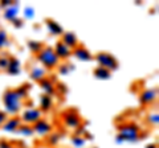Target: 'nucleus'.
Masks as SVG:
<instances>
[{
  "label": "nucleus",
  "mask_w": 159,
  "mask_h": 148,
  "mask_svg": "<svg viewBox=\"0 0 159 148\" xmlns=\"http://www.w3.org/2000/svg\"><path fill=\"white\" fill-rule=\"evenodd\" d=\"M62 122L65 127L74 128V130H77L80 126H82V118L76 110H66L62 114Z\"/></svg>",
  "instance_id": "nucleus-6"
},
{
  "label": "nucleus",
  "mask_w": 159,
  "mask_h": 148,
  "mask_svg": "<svg viewBox=\"0 0 159 148\" xmlns=\"http://www.w3.org/2000/svg\"><path fill=\"white\" fill-rule=\"evenodd\" d=\"M23 15H24V19H25V20H32L34 17V15H36V12H34V8L32 6H27L24 8Z\"/></svg>",
  "instance_id": "nucleus-27"
},
{
  "label": "nucleus",
  "mask_w": 159,
  "mask_h": 148,
  "mask_svg": "<svg viewBox=\"0 0 159 148\" xmlns=\"http://www.w3.org/2000/svg\"><path fill=\"white\" fill-rule=\"evenodd\" d=\"M32 128L34 134H37L39 136H48L49 134L53 132V127L51 124V122H48L47 119H43V118L39 122L34 123Z\"/></svg>",
  "instance_id": "nucleus-8"
},
{
  "label": "nucleus",
  "mask_w": 159,
  "mask_h": 148,
  "mask_svg": "<svg viewBox=\"0 0 159 148\" xmlns=\"http://www.w3.org/2000/svg\"><path fill=\"white\" fill-rule=\"evenodd\" d=\"M53 107V97H49V95H45L43 94L40 97V110L41 112H48L51 111Z\"/></svg>",
  "instance_id": "nucleus-18"
},
{
  "label": "nucleus",
  "mask_w": 159,
  "mask_h": 148,
  "mask_svg": "<svg viewBox=\"0 0 159 148\" xmlns=\"http://www.w3.org/2000/svg\"><path fill=\"white\" fill-rule=\"evenodd\" d=\"M58 69V73L61 74V76H68L69 73H70L72 70H74V66L72 65V63H61V65L57 66Z\"/></svg>",
  "instance_id": "nucleus-26"
},
{
  "label": "nucleus",
  "mask_w": 159,
  "mask_h": 148,
  "mask_svg": "<svg viewBox=\"0 0 159 148\" xmlns=\"http://www.w3.org/2000/svg\"><path fill=\"white\" fill-rule=\"evenodd\" d=\"M23 123L20 120L19 116H12V118H8L6 120V123L2 126V130L4 132H8V134H13V132L17 131V128L21 126Z\"/></svg>",
  "instance_id": "nucleus-10"
},
{
  "label": "nucleus",
  "mask_w": 159,
  "mask_h": 148,
  "mask_svg": "<svg viewBox=\"0 0 159 148\" xmlns=\"http://www.w3.org/2000/svg\"><path fill=\"white\" fill-rule=\"evenodd\" d=\"M9 60H11V57L7 56V54H2V56H0V72L7 70V67L9 65Z\"/></svg>",
  "instance_id": "nucleus-28"
},
{
  "label": "nucleus",
  "mask_w": 159,
  "mask_h": 148,
  "mask_svg": "<svg viewBox=\"0 0 159 148\" xmlns=\"http://www.w3.org/2000/svg\"><path fill=\"white\" fill-rule=\"evenodd\" d=\"M13 3H15V2H12V0H2V2H0V7L6 9V8H8V7H11Z\"/></svg>",
  "instance_id": "nucleus-32"
},
{
  "label": "nucleus",
  "mask_w": 159,
  "mask_h": 148,
  "mask_svg": "<svg viewBox=\"0 0 159 148\" xmlns=\"http://www.w3.org/2000/svg\"><path fill=\"white\" fill-rule=\"evenodd\" d=\"M9 76H19L20 73H21V62H20L19 58L16 57H11V60H9V65L6 70Z\"/></svg>",
  "instance_id": "nucleus-17"
},
{
  "label": "nucleus",
  "mask_w": 159,
  "mask_h": 148,
  "mask_svg": "<svg viewBox=\"0 0 159 148\" xmlns=\"http://www.w3.org/2000/svg\"><path fill=\"white\" fill-rule=\"evenodd\" d=\"M70 143L74 148H84L86 144V139L82 136H77V135H73L70 137Z\"/></svg>",
  "instance_id": "nucleus-22"
},
{
  "label": "nucleus",
  "mask_w": 159,
  "mask_h": 148,
  "mask_svg": "<svg viewBox=\"0 0 159 148\" xmlns=\"http://www.w3.org/2000/svg\"><path fill=\"white\" fill-rule=\"evenodd\" d=\"M72 56H74L78 61H81V62H88V61L93 60L92 53L89 52L84 45H78L76 49H73V50H72Z\"/></svg>",
  "instance_id": "nucleus-9"
},
{
  "label": "nucleus",
  "mask_w": 159,
  "mask_h": 148,
  "mask_svg": "<svg viewBox=\"0 0 159 148\" xmlns=\"http://www.w3.org/2000/svg\"><path fill=\"white\" fill-rule=\"evenodd\" d=\"M36 60L41 63L43 67H45L47 70H52V69H56L60 65V60L56 56L53 48L51 46H44L41 50L36 54Z\"/></svg>",
  "instance_id": "nucleus-3"
},
{
  "label": "nucleus",
  "mask_w": 159,
  "mask_h": 148,
  "mask_svg": "<svg viewBox=\"0 0 159 148\" xmlns=\"http://www.w3.org/2000/svg\"><path fill=\"white\" fill-rule=\"evenodd\" d=\"M145 148H158V146H157V143H151V144H147Z\"/></svg>",
  "instance_id": "nucleus-35"
},
{
  "label": "nucleus",
  "mask_w": 159,
  "mask_h": 148,
  "mask_svg": "<svg viewBox=\"0 0 159 148\" xmlns=\"http://www.w3.org/2000/svg\"><path fill=\"white\" fill-rule=\"evenodd\" d=\"M141 128L137 126L135 123L127 122L123 123L118 127V134L116 136V143L117 144H122V143H134L138 141L141 137Z\"/></svg>",
  "instance_id": "nucleus-1"
},
{
  "label": "nucleus",
  "mask_w": 159,
  "mask_h": 148,
  "mask_svg": "<svg viewBox=\"0 0 159 148\" xmlns=\"http://www.w3.org/2000/svg\"><path fill=\"white\" fill-rule=\"evenodd\" d=\"M41 148H48V147H41Z\"/></svg>",
  "instance_id": "nucleus-36"
},
{
  "label": "nucleus",
  "mask_w": 159,
  "mask_h": 148,
  "mask_svg": "<svg viewBox=\"0 0 159 148\" xmlns=\"http://www.w3.org/2000/svg\"><path fill=\"white\" fill-rule=\"evenodd\" d=\"M27 46H28L29 50H31L32 53H34V54H37V53L44 48L43 42H41V41H37V40H31V41H28V42H27Z\"/></svg>",
  "instance_id": "nucleus-20"
},
{
  "label": "nucleus",
  "mask_w": 159,
  "mask_h": 148,
  "mask_svg": "<svg viewBox=\"0 0 159 148\" xmlns=\"http://www.w3.org/2000/svg\"><path fill=\"white\" fill-rule=\"evenodd\" d=\"M39 83H40V87H41V90H43V93L45 95H49V97L54 95V93H56V85L53 83L52 80H49V78L47 77L45 80H43L41 82H39Z\"/></svg>",
  "instance_id": "nucleus-16"
},
{
  "label": "nucleus",
  "mask_w": 159,
  "mask_h": 148,
  "mask_svg": "<svg viewBox=\"0 0 159 148\" xmlns=\"http://www.w3.org/2000/svg\"><path fill=\"white\" fill-rule=\"evenodd\" d=\"M93 58L97 61L98 66L105 67V69H107V70H110V72L117 70V69L119 67L118 60L113 56V54L107 53V52H98Z\"/></svg>",
  "instance_id": "nucleus-4"
},
{
  "label": "nucleus",
  "mask_w": 159,
  "mask_h": 148,
  "mask_svg": "<svg viewBox=\"0 0 159 148\" xmlns=\"http://www.w3.org/2000/svg\"><path fill=\"white\" fill-rule=\"evenodd\" d=\"M158 98V89L157 87H150V89H145L143 91L139 93V102L143 106L147 105H152Z\"/></svg>",
  "instance_id": "nucleus-7"
},
{
  "label": "nucleus",
  "mask_w": 159,
  "mask_h": 148,
  "mask_svg": "<svg viewBox=\"0 0 159 148\" xmlns=\"http://www.w3.org/2000/svg\"><path fill=\"white\" fill-rule=\"evenodd\" d=\"M53 50L56 53V56L58 57V60H68V58L72 56V49H69L65 44H62L61 41L56 42Z\"/></svg>",
  "instance_id": "nucleus-12"
},
{
  "label": "nucleus",
  "mask_w": 159,
  "mask_h": 148,
  "mask_svg": "<svg viewBox=\"0 0 159 148\" xmlns=\"http://www.w3.org/2000/svg\"><path fill=\"white\" fill-rule=\"evenodd\" d=\"M56 91L61 93V94H65V93L68 91V87L64 85V83H58V85H56Z\"/></svg>",
  "instance_id": "nucleus-30"
},
{
  "label": "nucleus",
  "mask_w": 159,
  "mask_h": 148,
  "mask_svg": "<svg viewBox=\"0 0 159 148\" xmlns=\"http://www.w3.org/2000/svg\"><path fill=\"white\" fill-rule=\"evenodd\" d=\"M60 140H61V135H60L58 132H52V134L48 135L47 143H48V146H51V147H56L60 143Z\"/></svg>",
  "instance_id": "nucleus-23"
},
{
  "label": "nucleus",
  "mask_w": 159,
  "mask_h": 148,
  "mask_svg": "<svg viewBox=\"0 0 159 148\" xmlns=\"http://www.w3.org/2000/svg\"><path fill=\"white\" fill-rule=\"evenodd\" d=\"M19 12H20V4L19 3H13L11 7H8L4 9L3 17L8 21H13L15 19L19 17Z\"/></svg>",
  "instance_id": "nucleus-15"
},
{
  "label": "nucleus",
  "mask_w": 159,
  "mask_h": 148,
  "mask_svg": "<svg viewBox=\"0 0 159 148\" xmlns=\"http://www.w3.org/2000/svg\"><path fill=\"white\" fill-rule=\"evenodd\" d=\"M7 119H8L7 112H6V111H3V110H0V127H2L4 123H6Z\"/></svg>",
  "instance_id": "nucleus-31"
},
{
  "label": "nucleus",
  "mask_w": 159,
  "mask_h": 148,
  "mask_svg": "<svg viewBox=\"0 0 159 148\" xmlns=\"http://www.w3.org/2000/svg\"><path fill=\"white\" fill-rule=\"evenodd\" d=\"M45 27L49 31V33L53 34V36H62V33L65 32L64 31V28L60 25L56 20H53V19H47L45 20Z\"/></svg>",
  "instance_id": "nucleus-14"
},
{
  "label": "nucleus",
  "mask_w": 159,
  "mask_h": 148,
  "mask_svg": "<svg viewBox=\"0 0 159 148\" xmlns=\"http://www.w3.org/2000/svg\"><path fill=\"white\" fill-rule=\"evenodd\" d=\"M146 120H147V123H148V124H150L151 127H158V124H159V114H158V111L150 112V114L147 115Z\"/></svg>",
  "instance_id": "nucleus-24"
},
{
  "label": "nucleus",
  "mask_w": 159,
  "mask_h": 148,
  "mask_svg": "<svg viewBox=\"0 0 159 148\" xmlns=\"http://www.w3.org/2000/svg\"><path fill=\"white\" fill-rule=\"evenodd\" d=\"M61 42L65 44V45L69 49H72V50L80 45L78 37L76 36V33H73V32H64L62 36H61Z\"/></svg>",
  "instance_id": "nucleus-13"
},
{
  "label": "nucleus",
  "mask_w": 159,
  "mask_h": 148,
  "mask_svg": "<svg viewBox=\"0 0 159 148\" xmlns=\"http://www.w3.org/2000/svg\"><path fill=\"white\" fill-rule=\"evenodd\" d=\"M0 148H16V147H13L11 143H8L6 140H0Z\"/></svg>",
  "instance_id": "nucleus-34"
},
{
  "label": "nucleus",
  "mask_w": 159,
  "mask_h": 148,
  "mask_svg": "<svg viewBox=\"0 0 159 148\" xmlns=\"http://www.w3.org/2000/svg\"><path fill=\"white\" fill-rule=\"evenodd\" d=\"M86 134H88V130H86L85 126H80L76 130V135L77 136H82L84 137V135H86Z\"/></svg>",
  "instance_id": "nucleus-29"
},
{
  "label": "nucleus",
  "mask_w": 159,
  "mask_h": 148,
  "mask_svg": "<svg viewBox=\"0 0 159 148\" xmlns=\"http://www.w3.org/2000/svg\"><path fill=\"white\" fill-rule=\"evenodd\" d=\"M16 132H19L21 136H27V137H31V136L34 135L32 126H28V124H21V126L17 128Z\"/></svg>",
  "instance_id": "nucleus-21"
},
{
  "label": "nucleus",
  "mask_w": 159,
  "mask_h": 148,
  "mask_svg": "<svg viewBox=\"0 0 159 148\" xmlns=\"http://www.w3.org/2000/svg\"><path fill=\"white\" fill-rule=\"evenodd\" d=\"M3 103L4 108H6L7 115H13L16 116L24 106V101L20 98V95L16 93L15 89H7L3 94Z\"/></svg>",
  "instance_id": "nucleus-2"
},
{
  "label": "nucleus",
  "mask_w": 159,
  "mask_h": 148,
  "mask_svg": "<svg viewBox=\"0 0 159 148\" xmlns=\"http://www.w3.org/2000/svg\"><path fill=\"white\" fill-rule=\"evenodd\" d=\"M12 24H13V27L15 28H21L23 25H24V23H23V20H21V19H15V20L12 21Z\"/></svg>",
  "instance_id": "nucleus-33"
},
{
  "label": "nucleus",
  "mask_w": 159,
  "mask_h": 148,
  "mask_svg": "<svg viewBox=\"0 0 159 148\" xmlns=\"http://www.w3.org/2000/svg\"><path fill=\"white\" fill-rule=\"evenodd\" d=\"M47 69L40 66V65H33L31 67V70H29V77H31L32 81H36V82H41L43 80H45L47 78Z\"/></svg>",
  "instance_id": "nucleus-11"
},
{
  "label": "nucleus",
  "mask_w": 159,
  "mask_h": 148,
  "mask_svg": "<svg viewBox=\"0 0 159 148\" xmlns=\"http://www.w3.org/2000/svg\"><path fill=\"white\" fill-rule=\"evenodd\" d=\"M23 124L33 126L36 122H39L43 118V112L39 107H28L25 110H23L21 115L19 116Z\"/></svg>",
  "instance_id": "nucleus-5"
},
{
  "label": "nucleus",
  "mask_w": 159,
  "mask_h": 148,
  "mask_svg": "<svg viewBox=\"0 0 159 148\" xmlns=\"http://www.w3.org/2000/svg\"><path fill=\"white\" fill-rule=\"evenodd\" d=\"M93 74L97 80H101V81H106V80H110L111 78V72L107 70L105 67H101V66H97L94 69Z\"/></svg>",
  "instance_id": "nucleus-19"
},
{
  "label": "nucleus",
  "mask_w": 159,
  "mask_h": 148,
  "mask_svg": "<svg viewBox=\"0 0 159 148\" xmlns=\"http://www.w3.org/2000/svg\"><path fill=\"white\" fill-rule=\"evenodd\" d=\"M9 45V37L7 31L0 29V50H3L4 48H7Z\"/></svg>",
  "instance_id": "nucleus-25"
}]
</instances>
